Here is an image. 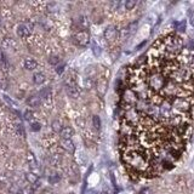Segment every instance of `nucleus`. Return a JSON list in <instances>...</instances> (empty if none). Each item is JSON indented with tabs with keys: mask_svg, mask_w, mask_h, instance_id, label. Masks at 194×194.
Segmentation results:
<instances>
[{
	"mask_svg": "<svg viewBox=\"0 0 194 194\" xmlns=\"http://www.w3.org/2000/svg\"><path fill=\"white\" fill-rule=\"evenodd\" d=\"M194 52L177 33L155 40L126 72L120 95L119 153L131 176L171 170L192 134Z\"/></svg>",
	"mask_w": 194,
	"mask_h": 194,
	"instance_id": "nucleus-1",
	"label": "nucleus"
},
{
	"mask_svg": "<svg viewBox=\"0 0 194 194\" xmlns=\"http://www.w3.org/2000/svg\"><path fill=\"white\" fill-rule=\"evenodd\" d=\"M74 40H75V42H77L79 46L85 47V46H87V44L90 42V37H89V34H87L86 32L81 30V32H79V33L75 34Z\"/></svg>",
	"mask_w": 194,
	"mask_h": 194,
	"instance_id": "nucleus-2",
	"label": "nucleus"
},
{
	"mask_svg": "<svg viewBox=\"0 0 194 194\" xmlns=\"http://www.w3.org/2000/svg\"><path fill=\"white\" fill-rule=\"evenodd\" d=\"M119 35V30L115 26H109L106 30H104V39L107 41H114Z\"/></svg>",
	"mask_w": 194,
	"mask_h": 194,
	"instance_id": "nucleus-3",
	"label": "nucleus"
},
{
	"mask_svg": "<svg viewBox=\"0 0 194 194\" xmlns=\"http://www.w3.org/2000/svg\"><path fill=\"white\" fill-rule=\"evenodd\" d=\"M32 30H33V26L30 23H22L17 28V34L21 38H26L32 33Z\"/></svg>",
	"mask_w": 194,
	"mask_h": 194,
	"instance_id": "nucleus-4",
	"label": "nucleus"
},
{
	"mask_svg": "<svg viewBox=\"0 0 194 194\" xmlns=\"http://www.w3.org/2000/svg\"><path fill=\"white\" fill-rule=\"evenodd\" d=\"M66 92H67L68 96L72 97V98H78L79 95H80L78 87L75 85H73V84H68V85L66 86Z\"/></svg>",
	"mask_w": 194,
	"mask_h": 194,
	"instance_id": "nucleus-5",
	"label": "nucleus"
},
{
	"mask_svg": "<svg viewBox=\"0 0 194 194\" xmlns=\"http://www.w3.org/2000/svg\"><path fill=\"white\" fill-rule=\"evenodd\" d=\"M61 144H62V147H63L66 151H68L69 153H73V152L75 151V146H74V143L72 142V139H63V138H62Z\"/></svg>",
	"mask_w": 194,
	"mask_h": 194,
	"instance_id": "nucleus-6",
	"label": "nucleus"
},
{
	"mask_svg": "<svg viewBox=\"0 0 194 194\" xmlns=\"http://www.w3.org/2000/svg\"><path fill=\"white\" fill-rule=\"evenodd\" d=\"M23 66H24L26 69H28V71H33V69L37 68L38 63H37V61L33 59V58H26L24 62H23Z\"/></svg>",
	"mask_w": 194,
	"mask_h": 194,
	"instance_id": "nucleus-7",
	"label": "nucleus"
},
{
	"mask_svg": "<svg viewBox=\"0 0 194 194\" xmlns=\"http://www.w3.org/2000/svg\"><path fill=\"white\" fill-rule=\"evenodd\" d=\"M73 134L74 132H73V129L71 126H64L62 129V131H61V136H62L63 139H71Z\"/></svg>",
	"mask_w": 194,
	"mask_h": 194,
	"instance_id": "nucleus-8",
	"label": "nucleus"
},
{
	"mask_svg": "<svg viewBox=\"0 0 194 194\" xmlns=\"http://www.w3.org/2000/svg\"><path fill=\"white\" fill-rule=\"evenodd\" d=\"M45 80H46V78H45V75H44V73H41V72H38V73H35V74L33 75V81H34L37 85L44 84Z\"/></svg>",
	"mask_w": 194,
	"mask_h": 194,
	"instance_id": "nucleus-9",
	"label": "nucleus"
},
{
	"mask_svg": "<svg viewBox=\"0 0 194 194\" xmlns=\"http://www.w3.org/2000/svg\"><path fill=\"white\" fill-rule=\"evenodd\" d=\"M27 103L30 106V107H39L40 106V103H41V98L39 96H32L28 98V101H27Z\"/></svg>",
	"mask_w": 194,
	"mask_h": 194,
	"instance_id": "nucleus-10",
	"label": "nucleus"
},
{
	"mask_svg": "<svg viewBox=\"0 0 194 194\" xmlns=\"http://www.w3.org/2000/svg\"><path fill=\"white\" fill-rule=\"evenodd\" d=\"M51 97V89L50 87H45L40 91V98H50Z\"/></svg>",
	"mask_w": 194,
	"mask_h": 194,
	"instance_id": "nucleus-11",
	"label": "nucleus"
},
{
	"mask_svg": "<svg viewBox=\"0 0 194 194\" xmlns=\"http://www.w3.org/2000/svg\"><path fill=\"white\" fill-rule=\"evenodd\" d=\"M174 26L177 30L183 32V30L186 29V21H177V22H175L174 23Z\"/></svg>",
	"mask_w": 194,
	"mask_h": 194,
	"instance_id": "nucleus-12",
	"label": "nucleus"
},
{
	"mask_svg": "<svg viewBox=\"0 0 194 194\" xmlns=\"http://www.w3.org/2000/svg\"><path fill=\"white\" fill-rule=\"evenodd\" d=\"M27 159H28V163H29V165H30L32 168H35V166H37V159H35V156L33 155L32 152H29V153H28Z\"/></svg>",
	"mask_w": 194,
	"mask_h": 194,
	"instance_id": "nucleus-13",
	"label": "nucleus"
},
{
	"mask_svg": "<svg viewBox=\"0 0 194 194\" xmlns=\"http://www.w3.org/2000/svg\"><path fill=\"white\" fill-rule=\"evenodd\" d=\"M62 129H63V126H62V124H61L58 120L52 121V130H54L55 132H59V134H61Z\"/></svg>",
	"mask_w": 194,
	"mask_h": 194,
	"instance_id": "nucleus-14",
	"label": "nucleus"
},
{
	"mask_svg": "<svg viewBox=\"0 0 194 194\" xmlns=\"http://www.w3.org/2000/svg\"><path fill=\"white\" fill-rule=\"evenodd\" d=\"M136 5H137V1H136V0H126L125 4H124V6H125L126 10H132Z\"/></svg>",
	"mask_w": 194,
	"mask_h": 194,
	"instance_id": "nucleus-15",
	"label": "nucleus"
},
{
	"mask_svg": "<svg viewBox=\"0 0 194 194\" xmlns=\"http://www.w3.org/2000/svg\"><path fill=\"white\" fill-rule=\"evenodd\" d=\"M92 124H94V126H95L96 130H99V129H101V119H99V116L98 115L92 116Z\"/></svg>",
	"mask_w": 194,
	"mask_h": 194,
	"instance_id": "nucleus-16",
	"label": "nucleus"
},
{
	"mask_svg": "<svg viewBox=\"0 0 194 194\" xmlns=\"http://www.w3.org/2000/svg\"><path fill=\"white\" fill-rule=\"evenodd\" d=\"M27 180H28L30 183H35L37 180H38V177H37V175H34V174H27Z\"/></svg>",
	"mask_w": 194,
	"mask_h": 194,
	"instance_id": "nucleus-17",
	"label": "nucleus"
},
{
	"mask_svg": "<svg viewBox=\"0 0 194 194\" xmlns=\"http://www.w3.org/2000/svg\"><path fill=\"white\" fill-rule=\"evenodd\" d=\"M40 129H41V125L39 123H32V125H30V130L32 131H39Z\"/></svg>",
	"mask_w": 194,
	"mask_h": 194,
	"instance_id": "nucleus-18",
	"label": "nucleus"
},
{
	"mask_svg": "<svg viewBox=\"0 0 194 194\" xmlns=\"http://www.w3.org/2000/svg\"><path fill=\"white\" fill-rule=\"evenodd\" d=\"M49 62L51 63V64H58V62H59V58L57 57V56H52V57L49 58Z\"/></svg>",
	"mask_w": 194,
	"mask_h": 194,
	"instance_id": "nucleus-19",
	"label": "nucleus"
},
{
	"mask_svg": "<svg viewBox=\"0 0 194 194\" xmlns=\"http://www.w3.org/2000/svg\"><path fill=\"white\" fill-rule=\"evenodd\" d=\"M24 118H26V120H32V119H33V113H32L30 111H26Z\"/></svg>",
	"mask_w": 194,
	"mask_h": 194,
	"instance_id": "nucleus-20",
	"label": "nucleus"
},
{
	"mask_svg": "<svg viewBox=\"0 0 194 194\" xmlns=\"http://www.w3.org/2000/svg\"><path fill=\"white\" fill-rule=\"evenodd\" d=\"M94 51H95V54H96L97 56L99 55V52H101V50H99V46H97L96 44H94V49H92Z\"/></svg>",
	"mask_w": 194,
	"mask_h": 194,
	"instance_id": "nucleus-21",
	"label": "nucleus"
},
{
	"mask_svg": "<svg viewBox=\"0 0 194 194\" xmlns=\"http://www.w3.org/2000/svg\"><path fill=\"white\" fill-rule=\"evenodd\" d=\"M23 194H33V189L32 188H26V189H23Z\"/></svg>",
	"mask_w": 194,
	"mask_h": 194,
	"instance_id": "nucleus-22",
	"label": "nucleus"
},
{
	"mask_svg": "<svg viewBox=\"0 0 194 194\" xmlns=\"http://www.w3.org/2000/svg\"><path fill=\"white\" fill-rule=\"evenodd\" d=\"M4 98H5V101H7V102H9L10 104H12V106H16V104H15V102H14L12 99H10V98H9V97H7V96H5V97H4Z\"/></svg>",
	"mask_w": 194,
	"mask_h": 194,
	"instance_id": "nucleus-23",
	"label": "nucleus"
},
{
	"mask_svg": "<svg viewBox=\"0 0 194 194\" xmlns=\"http://www.w3.org/2000/svg\"><path fill=\"white\" fill-rule=\"evenodd\" d=\"M63 69H64V66H63V64H62V66H59V67L57 68V73H58V74H61V73L63 72Z\"/></svg>",
	"mask_w": 194,
	"mask_h": 194,
	"instance_id": "nucleus-24",
	"label": "nucleus"
},
{
	"mask_svg": "<svg viewBox=\"0 0 194 194\" xmlns=\"http://www.w3.org/2000/svg\"><path fill=\"white\" fill-rule=\"evenodd\" d=\"M58 180H59L58 176H56V177H50V182H57Z\"/></svg>",
	"mask_w": 194,
	"mask_h": 194,
	"instance_id": "nucleus-25",
	"label": "nucleus"
},
{
	"mask_svg": "<svg viewBox=\"0 0 194 194\" xmlns=\"http://www.w3.org/2000/svg\"><path fill=\"white\" fill-rule=\"evenodd\" d=\"M0 61H4V54L1 50H0Z\"/></svg>",
	"mask_w": 194,
	"mask_h": 194,
	"instance_id": "nucleus-26",
	"label": "nucleus"
}]
</instances>
